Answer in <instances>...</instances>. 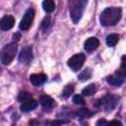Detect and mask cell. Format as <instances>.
<instances>
[{
    "mask_svg": "<svg viewBox=\"0 0 126 126\" xmlns=\"http://www.w3.org/2000/svg\"><path fill=\"white\" fill-rule=\"evenodd\" d=\"M122 16V10L119 7H108L102 11L100 14V24L103 27L115 26Z\"/></svg>",
    "mask_w": 126,
    "mask_h": 126,
    "instance_id": "1",
    "label": "cell"
},
{
    "mask_svg": "<svg viewBox=\"0 0 126 126\" xmlns=\"http://www.w3.org/2000/svg\"><path fill=\"white\" fill-rule=\"evenodd\" d=\"M86 5L87 1L85 0H76L70 2V15L74 24H77L80 21Z\"/></svg>",
    "mask_w": 126,
    "mask_h": 126,
    "instance_id": "3",
    "label": "cell"
},
{
    "mask_svg": "<svg viewBox=\"0 0 126 126\" xmlns=\"http://www.w3.org/2000/svg\"><path fill=\"white\" fill-rule=\"evenodd\" d=\"M73 102L76 103V104H84L85 103V99H84L82 94H75L73 96Z\"/></svg>",
    "mask_w": 126,
    "mask_h": 126,
    "instance_id": "19",
    "label": "cell"
},
{
    "mask_svg": "<svg viewBox=\"0 0 126 126\" xmlns=\"http://www.w3.org/2000/svg\"><path fill=\"white\" fill-rule=\"evenodd\" d=\"M14 24H15V19L13 16L11 15L4 16L0 21V29L3 31H8L14 27Z\"/></svg>",
    "mask_w": 126,
    "mask_h": 126,
    "instance_id": "8",
    "label": "cell"
},
{
    "mask_svg": "<svg viewBox=\"0 0 126 126\" xmlns=\"http://www.w3.org/2000/svg\"><path fill=\"white\" fill-rule=\"evenodd\" d=\"M42 8L47 13H52L55 10V3L52 0H45L42 2Z\"/></svg>",
    "mask_w": 126,
    "mask_h": 126,
    "instance_id": "13",
    "label": "cell"
},
{
    "mask_svg": "<svg viewBox=\"0 0 126 126\" xmlns=\"http://www.w3.org/2000/svg\"><path fill=\"white\" fill-rule=\"evenodd\" d=\"M124 78H125V67H124V61H122L121 69L118 70L116 72V74L108 77L107 82L110 85H113V86H120L124 82Z\"/></svg>",
    "mask_w": 126,
    "mask_h": 126,
    "instance_id": "6",
    "label": "cell"
},
{
    "mask_svg": "<svg viewBox=\"0 0 126 126\" xmlns=\"http://www.w3.org/2000/svg\"><path fill=\"white\" fill-rule=\"evenodd\" d=\"M118 41H119V35L116 33H111L106 37V44L108 46H114L118 43Z\"/></svg>",
    "mask_w": 126,
    "mask_h": 126,
    "instance_id": "14",
    "label": "cell"
},
{
    "mask_svg": "<svg viewBox=\"0 0 126 126\" xmlns=\"http://www.w3.org/2000/svg\"><path fill=\"white\" fill-rule=\"evenodd\" d=\"M32 59V50L31 47L27 46L25 48H23V50L21 51L20 55H19V61L22 64H29Z\"/></svg>",
    "mask_w": 126,
    "mask_h": 126,
    "instance_id": "7",
    "label": "cell"
},
{
    "mask_svg": "<svg viewBox=\"0 0 126 126\" xmlns=\"http://www.w3.org/2000/svg\"><path fill=\"white\" fill-rule=\"evenodd\" d=\"M61 124H62L61 121H59V120H54V121H52V122L50 123V126H61Z\"/></svg>",
    "mask_w": 126,
    "mask_h": 126,
    "instance_id": "24",
    "label": "cell"
},
{
    "mask_svg": "<svg viewBox=\"0 0 126 126\" xmlns=\"http://www.w3.org/2000/svg\"><path fill=\"white\" fill-rule=\"evenodd\" d=\"M91 76H92L91 70H90V69H86V70H84V71L79 75V79H80L81 81H86V80H89V79L91 78Z\"/></svg>",
    "mask_w": 126,
    "mask_h": 126,
    "instance_id": "16",
    "label": "cell"
},
{
    "mask_svg": "<svg viewBox=\"0 0 126 126\" xmlns=\"http://www.w3.org/2000/svg\"><path fill=\"white\" fill-rule=\"evenodd\" d=\"M98 45H99V41L96 37H89L84 43L85 50L88 51V52H91V51L94 50Z\"/></svg>",
    "mask_w": 126,
    "mask_h": 126,
    "instance_id": "9",
    "label": "cell"
},
{
    "mask_svg": "<svg viewBox=\"0 0 126 126\" xmlns=\"http://www.w3.org/2000/svg\"><path fill=\"white\" fill-rule=\"evenodd\" d=\"M17 49H18V45H17L16 42H11V43L6 44L2 48V50L0 51V60H1V62L4 65L10 64L16 56Z\"/></svg>",
    "mask_w": 126,
    "mask_h": 126,
    "instance_id": "2",
    "label": "cell"
},
{
    "mask_svg": "<svg viewBox=\"0 0 126 126\" xmlns=\"http://www.w3.org/2000/svg\"><path fill=\"white\" fill-rule=\"evenodd\" d=\"M18 98H19L20 101L24 102V101H26V100L31 99V98H32V95H31V94H29V93H21V94H19Z\"/></svg>",
    "mask_w": 126,
    "mask_h": 126,
    "instance_id": "20",
    "label": "cell"
},
{
    "mask_svg": "<svg viewBox=\"0 0 126 126\" xmlns=\"http://www.w3.org/2000/svg\"><path fill=\"white\" fill-rule=\"evenodd\" d=\"M73 91H74V87H73L72 85L66 86V87L64 88L63 92H62V96H63V97H68V96L73 93Z\"/></svg>",
    "mask_w": 126,
    "mask_h": 126,
    "instance_id": "18",
    "label": "cell"
},
{
    "mask_svg": "<svg viewBox=\"0 0 126 126\" xmlns=\"http://www.w3.org/2000/svg\"><path fill=\"white\" fill-rule=\"evenodd\" d=\"M33 19H34V10L30 8L27 10V12L25 13L24 17L22 18V20L20 22V25H19L20 30H22V31L29 30L33 22Z\"/></svg>",
    "mask_w": 126,
    "mask_h": 126,
    "instance_id": "4",
    "label": "cell"
},
{
    "mask_svg": "<svg viewBox=\"0 0 126 126\" xmlns=\"http://www.w3.org/2000/svg\"><path fill=\"white\" fill-rule=\"evenodd\" d=\"M85 62V55L83 53H78L73 55L69 60H68V66L73 70V71H78L82 68Z\"/></svg>",
    "mask_w": 126,
    "mask_h": 126,
    "instance_id": "5",
    "label": "cell"
},
{
    "mask_svg": "<svg viewBox=\"0 0 126 126\" xmlns=\"http://www.w3.org/2000/svg\"><path fill=\"white\" fill-rule=\"evenodd\" d=\"M92 114H93V113L90 112V110L87 109V108L80 109V110H78L77 113H76V115H77L78 117H80V118H85V117H87V116H91Z\"/></svg>",
    "mask_w": 126,
    "mask_h": 126,
    "instance_id": "17",
    "label": "cell"
},
{
    "mask_svg": "<svg viewBox=\"0 0 126 126\" xmlns=\"http://www.w3.org/2000/svg\"><path fill=\"white\" fill-rule=\"evenodd\" d=\"M36 106H37V101L34 100V99H32V98H31V99H29V100L24 101V102L21 104L20 109H21L23 112H29V111H32V110H33L34 108H36Z\"/></svg>",
    "mask_w": 126,
    "mask_h": 126,
    "instance_id": "11",
    "label": "cell"
},
{
    "mask_svg": "<svg viewBox=\"0 0 126 126\" xmlns=\"http://www.w3.org/2000/svg\"><path fill=\"white\" fill-rule=\"evenodd\" d=\"M107 126H123V125H122V123H121L120 121H118V120H113V121L109 122V123L107 124Z\"/></svg>",
    "mask_w": 126,
    "mask_h": 126,
    "instance_id": "22",
    "label": "cell"
},
{
    "mask_svg": "<svg viewBox=\"0 0 126 126\" xmlns=\"http://www.w3.org/2000/svg\"><path fill=\"white\" fill-rule=\"evenodd\" d=\"M95 92H96V86H95L94 84H91V85L87 86V87L82 91V94L90 96V95H93Z\"/></svg>",
    "mask_w": 126,
    "mask_h": 126,
    "instance_id": "15",
    "label": "cell"
},
{
    "mask_svg": "<svg viewBox=\"0 0 126 126\" xmlns=\"http://www.w3.org/2000/svg\"><path fill=\"white\" fill-rule=\"evenodd\" d=\"M107 121L105 119H99L97 122H96V126H107Z\"/></svg>",
    "mask_w": 126,
    "mask_h": 126,
    "instance_id": "23",
    "label": "cell"
},
{
    "mask_svg": "<svg viewBox=\"0 0 126 126\" xmlns=\"http://www.w3.org/2000/svg\"><path fill=\"white\" fill-rule=\"evenodd\" d=\"M46 80L47 77L44 74H32L30 76V81L33 86H41Z\"/></svg>",
    "mask_w": 126,
    "mask_h": 126,
    "instance_id": "10",
    "label": "cell"
},
{
    "mask_svg": "<svg viewBox=\"0 0 126 126\" xmlns=\"http://www.w3.org/2000/svg\"><path fill=\"white\" fill-rule=\"evenodd\" d=\"M49 24H50V17H49V16H47V17H45V18H44V20L42 21L41 28H42V29H47V28H48V26H49Z\"/></svg>",
    "mask_w": 126,
    "mask_h": 126,
    "instance_id": "21",
    "label": "cell"
},
{
    "mask_svg": "<svg viewBox=\"0 0 126 126\" xmlns=\"http://www.w3.org/2000/svg\"><path fill=\"white\" fill-rule=\"evenodd\" d=\"M39 102H40V104H41L45 109H50V108H52V107L54 106V104H55L54 99H53L51 96L46 95V94L41 95V96L39 97Z\"/></svg>",
    "mask_w": 126,
    "mask_h": 126,
    "instance_id": "12",
    "label": "cell"
}]
</instances>
